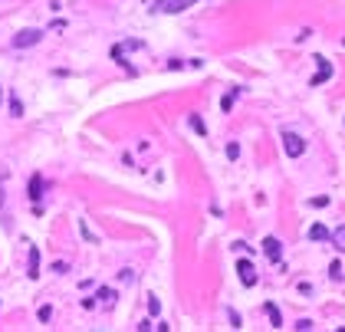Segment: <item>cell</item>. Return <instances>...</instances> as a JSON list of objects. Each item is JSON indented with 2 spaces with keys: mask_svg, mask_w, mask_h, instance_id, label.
<instances>
[{
  "mask_svg": "<svg viewBox=\"0 0 345 332\" xmlns=\"http://www.w3.org/2000/svg\"><path fill=\"white\" fill-rule=\"evenodd\" d=\"M329 237H332V234H329L322 224H313V227H309V240H329Z\"/></svg>",
  "mask_w": 345,
  "mask_h": 332,
  "instance_id": "cell-10",
  "label": "cell"
},
{
  "mask_svg": "<svg viewBox=\"0 0 345 332\" xmlns=\"http://www.w3.org/2000/svg\"><path fill=\"white\" fill-rule=\"evenodd\" d=\"M233 99H237V89H230V92L224 95V102H220V109H224V112H230V106H233Z\"/></svg>",
  "mask_w": 345,
  "mask_h": 332,
  "instance_id": "cell-13",
  "label": "cell"
},
{
  "mask_svg": "<svg viewBox=\"0 0 345 332\" xmlns=\"http://www.w3.org/2000/svg\"><path fill=\"white\" fill-rule=\"evenodd\" d=\"M296 329H299V332H309V329H313V322H309V319H299V322H296Z\"/></svg>",
  "mask_w": 345,
  "mask_h": 332,
  "instance_id": "cell-19",
  "label": "cell"
},
{
  "mask_svg": "<svg viewBox=\"0 0 345 332\" xmlns=\"http://www.w3.org/2000/svg\"><path fill=\"white\" fill-rule=\"evenodd\" d=\"M191 128H194L197 135H207V128H204V122H201V115H191Z\"/></svg>",
  "mask_w": 345,
  "mask_h": 332,
  "instance_id": "cell-14",
  "label": "cell"
},
{
  "mask_svg": "<svg viewBox=\"0 0 345 332\" xmlns=\"http://www.w3.org/2000/svg\"><path fill=\"white\" fill-rule=\"evenodd\" d=\"M10 112H13V115H23V106H20V99H10Z\"/></svg>",
  "mask_w": 345,
  "mask_h": 332,
  "instance_id": "cell-18",
  "label": "cell"
},
{
  "mask_svg": "<svg viewBox=\"0 0 345 332\" xmlns=\"http://www.w3.org/2000/svg\"><path fill=\"white\" fill-rule=\"evenodd\" d=\"M329 240H332V244H335V250H339V253H345V224H342L339 230H335L332 237H329Z\"/></svg>",
  "mask_w": 345,
  "mask_h": 332,
  "instance_id": "cell-11",
  "label": "cell"
},
{
  "mask_svg": "<svg viewBox=\"0 0 345 332\" xmlns=\"http://www.w3.org/2000/svg\"><path fill=\"white\" fill-rule=\"evenodd\" d=\"M240 155V145L237 142H230V145H227V158H230V161H233V158H237Z\"/></svg>",
  "mask_w": 345,
  "mask_h": 332,
  "instance_id": "cell-17",
  "label": "cell"
},
{
  "mask_svg": "<svg viewBox=\"0 0 345 332\" xmlns=\"http://www.w3.org/2000/svg\"><path fill=\"white\" fill-rule=\"evenodd\" d=\"M40 40H43V30H37V26H30V30H20L17 37H13V50H26V46H37Z\"/></svg>",
  "mask_w": 345,
  "mask_h": 332,
  "instance_id": "cell-3",
  "label": "cell"
},
{
  "mask_svg": "<svg viewBox=\"0 0 345 332\" xmlns=\"http://www.w3.org/2000/svg\"><path fill=\"white\" fill-rule=\"evenodd\" d=\"M148 313H151V316L161 313V303H158V296H148Z\"/></svg>",
  "mask_w": 345,
  "mask_h": 332,
  "instance_id": "cell-15",
  "label": "cell"
},
{
  "mask_svg": "<svg viewBox=\"0 0 345 332\" xmlns=\"http://www.w3.org/2000/svg\"><path fill=\"white\" fill-rule=\"evenodd\" d=\"M237 276L244 286H257V270H253L250 260H237Z\"/></svg>",
  "mask_w": 345,
  "mask_h": 332,
  "instance_id": "cell-4",
  "label": "cell"
},
{
  "mask_svg": "<svg viewBox=\"0 0 345 332\" xmlns=\"http://www.w3.org/2000/svg\"><path fill=\"white\" fill-rule=\"evenodd\" d=\"M95 300H102V306H112V303H115V289L102 286V289H99V296H95Z\"/></svg>",
  "mask_w": 345,
  "mask_h": 332,
  "instance_id": "cell-12",
  "label": "cell"
},
{
  "mask_svg": "<svg viewBox=\"0 0 345 332\" xmlns=\"http://www.w3.org/2000/svg\"><path fill=\"white\" fill-rule=\"evenodd\" d=\"M43 188H46V181H43L40 175H33V178H30V201H40V197H43Z\"/></svg>",
  "mask_w": 345,
  "mask_h": 332,
  "instance_id": "cell-7",
  "label": "cell"
},
{
  "mask_svg": "<svg viewBox=\"0 0 345 332\" xmlns=\"http://www.w3.org/2000/svg\"><path fill=\"white\" fill-rule=\"evenodd\" d=\"M26 276H30V280H37V276H40V250H37V247H30V273H26Z\"/></svg>",
  "mask_w": 345,
  "mask_h": 332,
  "instance_id": "cell-8",
  "label": "cell"
},
{
  "mask_svg": "<svg viewBox=\"0 0 345 332\" xmlns=\"http://www.w3.org/2000/svg\"><path fill=\"white\" fill-rule=\"evenodd\" d=\"M316 63H319V73L313 76V86H322V82L332 76V63H329V59H316Z\"/></svg>",
  "mask_w": 345,
  "mask_h": 332,
  "instance_id": "cell-6",
  "label": "cell"
},
{
  "mask_svg": "<svg viewBox=\"0 0 345 332\" xmlns=\"http://www.w3.org/2000/svg\"><path fill=\"white\" fill-rule=\"evenodd\" d=\"M283 151H286V158H299L306 151V138H299L296 132H283Z\"/></svg>",
  "mask_w": 345,
  "mask_h": 332,
  "instance_id": "cell-1",
  "label": "cell"
},
{
  "mask_svg": "<svg viewBox=\"0 0 345 332\" xmlns=\"http://www.w3.org/2000/svg\"><path fill=\"white\" fill-rule=\"evenodd\" d=\"M329 276H332V280H342V263H332V267H329Z\"/></svg>",
  "mask_w": 345,
  "mask_h": 332,
  "instance_id": "cell-16",
  "label": "cell"
},
{
  "mask_svg": "<svg viewBox=\"0 0 345 332\" xmlns=\"http://www.w3.org/2000/svg\"><path fill=\"white\" fill-rule=\"evenodd\" d=\"M197 0H155L151 4V10L155 13H181V10H188V7H194Z\"/></svg>",
  "mask_w": 345,
  "mask_h": 332,
  "instance_id": "cell-2",
  "label": "cell"
},
{
  "mask_svg": "<svg viewBox=\"0 0 345 332\" xmlns=\"http://www.w3.org/2000/svg\"><path fill=\"white\" fill-rule=\"evenodd\" d=\"M7 178V171H0V181ZM0 207H4V188H0Z\"/></svg>",
  "mask_w": 345,
  "mask_h": 332,
  "instance_id": "cell-21",
  "label": "cell"
},
{
  "mask_svg": "<svg viewBox=\"0 0 345 332\" xmlns=\"http://www.w3.org/2000/svg\"><path fill=\"white\" fill-rule=\"evenodd\" d=\"M309 204H313V207H326V204H329V197H313Z\"/></svg>",
  "mask_w": 345,
  "mask_h": 332,
  "instance_id": "cell-20",
  "label": "cell"
},
{
  "mask_svg": "<svg viewBox=\"0 0 345 332\" xmlns=\"http://www.w3.org/2000/svg\"><path fill=\"white\" fill-rule=\"evenodd\" d=\"M263 253L273 260V263H280V257H283V244L276 237H263Z\"/></svg>",
  "mask_w": 345,
  "mask_h": 332,
  "instance_id": "cell-5",
  "label": "cell"
},
{
  "mask_svg": "<svg viewBox=\"0 0 345 332\" xmlns=\"http://www.w3.org/2000/svg\"><path fill=\"white\" fill-rule=\"evenodd\" d=\"M263 309H266V316H270V326H273V329H283V316H280V309H276L273 303H266Z\"/></svg>",
  "mask_w": 345,
  "mask_h": 332,
  "instance_id": "cell-9",
  "label": "cell"
}]
</instances>
